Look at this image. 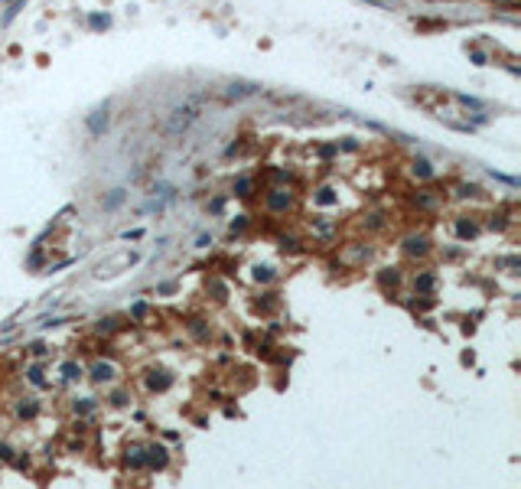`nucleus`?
Segmentation results:
<instances>
[{
	"mask_svg": "<svg viewBox=\"0 0 521 489\" xmlns=\"http://www.w3.org/2000/svg\"><path fill=\"white\" fill-rule=\"evenodd\" d=\"M196 118H199V108L196 105L173 108V114H169V121H166V134H183V130H186Z\"/></svg>",
	"mask_w": 521,
	"mask_h": 489,
	"instance_id": "obj_1",
	"label": "nucleus"
},
{
	"mask_svg": "<svg viewBox=\"0 0 521 489\" xmlns=\"http://www.w3.org/2000/svg\"><path fill=\"white\" fill-rule=\"evenodd\" d=\"M143 460H147L150 470H166V463H169V450H166L163 444H150V447H143Z\"/></svg>",
	"mask_w": 521,
	"mask_h": 489,
	"instance_id": "obj_2",
	"label": "nucleus"
},
{
	"mask_svg": "<svg viewBox=\"0 0 521 489\" xmlns=\"http://www.w3.org/2000/svg\"><path fill=\"white\" fill-rule=\"evenodd\" d=\"M257 92H260L257 82H244V79H235V82H228V85H225V95H228V98H235V101L251 98V95H257Z\"/></svg>",
	"mask_w": 521,
	"mask_h": 489,
	"instance_id": "obj_3",
	"label": "nucleus"
},
{
	"mask_svg": "<svg viewBox=\"0 0 521 489\" xmlns=\"http://www.w3.org/2000/svg\"><path fill=\"white\" fill-rule=\"evenodd\" d=\"M401 248H404V254H410V258H427L430 254V238L427 235H407L401 242Z\"/></svg>",
	"mask_w": 521,
	"mask_h": 489,
	"instance_id": "obj_4",
	"label": "nucleus"
},
{
	"mask_svg": "<svg viewBox=\"0 0 521 489\" xmlns=\"http://www.w3.org/2000/svg\"><path fill=\"white\" fill-rule=\"evenodd\" d=\"M264 205H267L271 212H277V216H280V212H287V209L293 205V196H290L287 189H271V192L264 196Z\"/></svg>",
	"mask_w": 521,
	"mask_h": 489,
	"instance_id": "obj_5",
	"label": "nucleus"
},
{
	"mask_svg": "<svg viewBox=\"0 0 521 489\" xmlns=\"http://www.w3.org/2000/svg\"><path fill=\"white\" fill-rule=\"evenodd\" d=\"M108 124H111V118H108V108H95L92 114L85 118V127H88V134H105L108 130Z\"/></svg>",
	"mask_w": 521,
	"mask_h": 489,
	"instance_id": "obj_6",
	"label": "nucleus"
},
{
	"mask_svg": "<svg viewBox=\"0 0 521 489\" xmlns=\"http://www.w3.org/2000/svg\"><path fill=\"white\" fill-rule=\"evenodd\" d=\"M169 385H173V375H169L166 369H150L147 372V388L150 391H166Z\"/></svg>",
	"mask_w": 521,
	"mask_h": 489,
	"instance_id": "obj_7",
	"label": "nucleus"
},
{
	"mask_svg": "<svg viewBox=\"0 0 521 489\" xmlns=\"http://www.w3.org/2000/svg\"><path fill=\"white\" fill-rule=\"evenodd\" d=\"M437 274L433 271H420V274H414V291L420 294V297H427V294H433L437 291Z\"/></svg>",
	"mask_w": 521,
	"mask_h": 489,
	"instance_id": "obj_8",
	"label": "nucleus"
},
{
	"mask_svg": "<svg viewBox=\"0 0 521 489\" xmlns=\"http://www.w3.org/2000/svg\"><path fill=\"white\" fill-rule=\"evenodd\" d=\"M433 173L437 170H433V163H430L427 157H414V160H410V176H414V180H433Z\"/></svg>",
	"mask_w": 521,
	"mask_h": 489,
	"instance_id": "obj_9",
	"label": "nucleus"
},
{
	"mask_svg": "<svg viewBox=\"0 0 521 489\" xmlns=\"http://www.w3.org/2000/svg\"><path fill=\"white\" fill-rule=\"evenodd\" d=\"M453 232H456V238H463V242H469V238H476V235H479V222H472V219L459 216L456 222H453Z\"/></svg>",
	"mask_w": 521,
	"mask_h": 489,
	"instance_id": "obj_10",
	"label": "nucleus"
},
{
	"mask_svg": "<svg viewBox=\"0 0 521 489\" xmlns=\"http://www.w3.org/2000/svg\"><path fill=\"white\" fill-rule=\"evenodd\" d=\"M114 375H118V369H114L111 362H95V366H92V378H95L98 385L114 382Z\"/></svg>",
	"mask_w": 521,
	"mask_h": 489,
	"instance_id": "obj_11",
	"label": "nucleus"
},
{
	"mask_svg": "<svg viewBox=\"0 0 521 489\" xmlns=\"http://www.w3.org/2000/svg\"><path fill=\"white\" fill-rule=\"evenodd\" d=\"M186 329H189V336H193L196 342H209V336H212L209 323H205V320H199V316H193V320L186 323Z\"/></svg>",
	"mask_w": 521,
	"mask_h": 489,
	"instance_id": "obj_12",
	"label": "nucleus"
},
{
	"mask_svg": "<svg viewBox=\"0 0 521 489\" xmlns=\"http://www.w3.org/2000/svg\"><path fill=\"white\" fill-rule=\"evenodd\" d=\"M410 202H414L417 209H437V205H440V196H437L433 189H420V192L410 196Z\"/></svg>",
	"mask_w": 521,
	"mask_h": 489,
	"instance_id": "obj_13",
	"label": "nucleus"
},
{
	"mask_svg": "<svg viewBox=\"0 0 521 489\" xmlns=\"http://www.w3.org/2000/svg\"><path fill=\"white\" fill-rule=\"evenodd\" d=\"M124 463L130 466V470H143V466H147V460H143V447H140V444H134V447H127V450H124Z\"/></svg>",
	"mask_w": 521,
	"mask_h": 489,
	"instance_id": "obj_14",
	"label": "nucleus"
},
{
	"mask_svg": "<svg viewBox=\"0 0 521 489\" xmlns=\"http://www.w3.org/2000/svg\"><path fill=\"white\" fill-rule=\"evenodd\" d=\"M36 414H39V401H36V398H23V401L17 404V417H20V421H33Z\"/></svg>",
	"mask_w": 521,
	"mask_h": 489,
	"instance_id": "obj_15",
	"label": "nucleus"
},
{
	"mask_svg": "<svg viewBox=\"0 0 521 489\" xmlns=\"http://www.w3.org/2000/svg\"><path fill=\"white\" fill-rule=\"evenodd\" d=\"M124 199H127V189H111L105 199H101V209H105V212H114V209H121V205H124Z\"/></svg>",
	"mask_w": 521,
	"mask_h": 489,
	"instance_id": "obj_16",
	"label": "nucleus"
},
{
	"mask_svg": "<svg viewBox=\"0 0 521 489\" xmlns=\"http://www.w3.org/2000/svg\"><path fill=\"white\" fill-rule=\"evenodd\" d=\"M205 291H209L212 300H218V304H222V300H228V284H225V281H218V277H209Z\"/></svg>",
	"mask_w": 521,
	"mask_h": 489,
	"instance_id": "obj_17",
	"label": "nucleus"
},
{
	"mask_svg": "<svg viewBox=\"0 0 521 489\" xmlns=\"http://www.w3.org/2000/svg\"><path fill=\"white\" fill-rule=\"evenodd\" d=\"M378 284L385 287V291H388V287H397V284H401V271H397V267H381Z\"/></svg>",
	"mask_w": 521,
	"mask_h": 489,
	"instance_id": "obj_18",
	"label": "nucleus"
},
{
	"mask_svg": "<svg viewBox=\"0 0 521 489\" xmlns=\"http://www.w3.org/2000/svg\"><path fill=\"white\" fill-rule=\"evenodd\" d=\"M231 192H235V196H241V199H248L251 192H254V180H251V176H238L235 186H231Z\"/></svg>",
	"mask_w": 521,
	"mask_h": 489,
	"instance_id": "obj_19",
	"label": "nucleus"
},
{
	"mask_svg": "<svg viewBox=\"0 0 521 489\" xmlns=\"http://www.w3.org/2000/svg\"><path fill=\"white\" fill-rule=\"evenodd\" d=\"M95 408H98V401H95V398H75V401H72V411H75V414H81V417L92 414Z\"/></svg>",
	"mask_w": 521,
	"mask_h": 489,
	"instance_id": "obj_20",
	"label": "nucleus"
},
{
	"mask_svg": "<svg viewBox=\"0 0 521 489\" xmlns=\"http://www.w3.org/2000/svg\"><path fill=\"white\" fill-rule=\"evenodd\" d=\"M313 202H316V205H335V202H339V196H335V189H329V186H323V189H316V196H313Z\"/></svg>",
	"mask_w": 521,
	"mask_h": 489,
	"instance_id": "obj_21",
	"label": "nucleus"
},
{
	"mask_svg": "<svg viewBox=\"0 0 521 489\" xmlns=\"http://www.w3.org/2000/svg\"><path fill=\"white\" fill-rule=\"evenodd\" d=\"M274 277H277V274H274L271 264H257V267H254V281H257V284H271Z\"/></svg>",
	"mask_w": 521,
	"mask_h": 489,
	"instance_id": "obj_22",
	"label": "nucleus"
},
{
	"mask_svg": "<svg viewBox=\"0 0 521 489\" xmlns=\"http://www.w3.org/2000/svg\"><path fill=\"white\" fill-rule=\"evenodd\" d=\"M88 26H92V30H108V26H111V17H108V13H92V17H88Z\"/></svg>",
	"mask_w": 521,
	"mask_h": 489,
	"instance_id": "obj_23",
	"label": "nucleus"
},
{
	"mask_svg": "<svg viewBox=\"0 0 521 489\" xmlns=\"http://www.w3.org/2000/svg\"><path fill=\"white\" fill-rule=\"evenodd\" d=\"M62 378H65V382L81 378V366H78V362H65V366H62Z\"/></svg>",
	"mask_w": 521,
	"mask_h": 489,
	"instance_id": "obj_24",
	"label": "nucleus"
},
{
	"mask_svg": "<svg viewBox=\"0 0 521 489\" xmlns=\"http://www.w3.org/2000/svg\"><path fill=\"white\" fill-rule=\"evenodd\" d=\"M479 192H482V189H479L476 183H459V186H456V196H459V199H469V196H479Z\"/></svg>",
	"mask_w": 521,
	"mask_h": 489,
	"instance_id": "obj_25",
	"label": "nucleus"
},
{
	"mask_svg": "<svg viewBox=\"0 0 521 489\" xmlns=\"http://www.w3.org/2000/svg\"><path fill=\"white\" fill-rule=\"evenodd\" d=\"M335 147H339V154H342V150H345V154H355V150H359V147H362V144H359V141H355V137H342V141H339V144H335Z\"/></svg>",
	"mask_w": 521,
	"mask_h": 489,
	"instance_id": "obj_26",
	"label": "nucleus"
},
{
	"mask_svg": "<svg viewBox=\"0 0 521 489\" xmlns=\"http://www.w3.org/2000/svg\"><path fill=\"white\" fill-rule=\"evenodd\" d=\"M20 7H23V0H13V4L7 7V13H4V17H0V23L7 26V23H10V20H13V17H17V13H20Z\"/></svg>",
	"mask_w": 521,
	"mask_h": 489,
	"instance_id": "obj_27",
	"label": "nucleus"
},
{
	"mask_svg": "<svg viewBox=\"0 0 521 489\" xmlns=\"http://www.w3.org/2000/svg\"><path fill=\"white\" fill-rule=\"evenodd\" d=\"M453 98H456L463 108H482V101H479V98H472V95H459V92H456Z\"/></svg>",
	"mask_w": 521,
	"mask_h": 489,
	"instance_id": "obj_28",
	"label": "nucleus"
},
{
	"mask_svg": "<svg viewBox=\"0 0 521 489\" xmlns=\"http://www.w3.org/2000/svg\"><path fill=\"white\" fill-rule=\"evenodd\" d=\"M251 225V219L248 216H235V222H231V235H238V232H244Z\"/></svg>",
	"mask_w": 521,
	"mask_h": 489,
	"instance_id": "obj_29",
	"label": "nucleus"
},
{
	"mask_svg": "<svg viewBox=\"0 0 521 489\" xmlns=\"http://www.w3.org/2000/svg\"><path fill=\"white\" fill-rule=\"evenodd\" d=\"M26 375H30L33 385H46V375H43V369H39V366H30V372H26Z\"/></svg>",
	"mask_w": 521,
	"mask_h": 489,
	"instance_id": "obj_30",
	"label": "nucleus"
},
{
	"mask_svg": "<svg viewBox=\"0 0 521 489\" xmlns=\"http://www.w3.org/2000/svg\"><path fill=\"white\" fill-rule=\"evenodd\" d=\"M469 59H472V65H489V56L482 49H469Z\"/></svg>",
	"mask_w": 521,
	"mask_h": 489,
	"instance_id": "obj_31",
	"label": "nucleus"
},
{
	"mask_svg": "<svg viewBox=\"0 0 521 489\" xmlns=\"http://www.w3.org/2000/svg\"><path fill=\"white\" fill-rule=\"evenodd\" d=\"M280 248H284V251H297L300 242H297L293 235H280Z\"/></svg>",
	"mask_w": 521,
	"mask_h": 489,
	"instance_id": "obj_32",
	"label": "nucleus"
},
{
	"mask_svg": "<svg viewBox=\"0 0 521 489\" xmlns=\"http://www.w3.org/2000/svg\"><path fill=\"white\" fill-rule=\"evenodd\" d=\"M381 225H385V216H381V212H372L368 222H365V229H381Z\"/></svg>",
	"mask_w": 521,
	"mask_h": 489,
	"instance_id": "obj_33",
	"label": "nucleus"
},
{
	"mask_svg": "<svg viewBox=\"0 0 521 489\" xmlns=\"http://www.w3.org/2000/svg\"><path fill=\"white\" fill-rule=\"evenodd\" d=\"M130 313H134V320H147L150 310H147V304H134V307H130Z\"/></svg>",
	"mask_w": 521,
	"mask_h": 489,
	"instance_id": "obj_34",
	"label": "nucleus"
},
{
	"mask_svg": "<svg viewBox=\"0 0 521 489\" xmlns=\"http://www.w3.org/2000/svg\"><path fill=\"white\" fill-rule=\"evenodd\" d=\"M95 329H98V333H114V320H111V316H105V320H98V326H95Z\"/></svg>",
	"mask_w": 521,
	"mask_h": 489,
	"instance_id": "obj_35",
	"label": "nucleus"
},
{
	"mask_svg": "<svg viewBox=\"0 0 521 489\" xmlns=\"http://www.w3.org/2000/svg\"><path fill=\"white\" fill-rule=\"evenodd\" d=\"M335 154H339L335 144H323V147H319V157H323V160H329V157H335Z\"/></svg>",
	"mask_w": 521,
	"mask_h": 489,
	"instance_id": "obj_36",
	"label": "nucleus"
},
{
	"mask_svg": "<svg viewBox=\"0 0 521 489\" xmlns=\"http://www.w3.org/2000/svg\"><path fill=\"white\" fill-rule=\"evenodd\" d=\"M13 460V447L10 444H0V463H10Z\"/></svg>",
	"mask_w": 521,
	"mask_h": 489,
	"instance_id": "obj_37",
	"label": "nucleus"
},
{
	"mask_svg": "<svg viewBox=\"0 0 521 489\" xmlns=\"http://www.w3.org/2000/svg\"><path fill=\"white\" fill-rule=\"evenodd\" d=\"M505 225H508V216H492V222H489V229H498L502 232Z\"/></svg>",
	"mask_w": 521,
	"mask_h": 489,
	"instance_id": "obj_38",
	"label": "nucleus"
},
{
	"mask_svg": "<svg viewBox=\"0 0 521 489\" xmlns=\"http://www.w3.org/2000/svg\"><path fill=\"white\" fill-rule=\"evenodd\" d=\"M176 291H180V284H176V281H166V284L156 287V294H176Z\"/></svg>",
	"mask_w": 521,
	"mask_h": 489,
	"instance_id": "obj_39",
	"label": "nucleus"
},
{
	"mask_svg": "<svg viewBox=\"0 0 521 489\" xmlns=\"http://www.w3.org/2000/svg\"><path fill=\"white\" fill-rule=\"evenodd\" d=\"M222 209H225V196H215V199L209 202V212H215V216H218Z\"/></svg>",
	"mask_w": 521,
	"mask_h": 489,
	"instance_id": "obj_40",
	"label": "nucleus"
},
{
	"mask_svg": "<svg viewBox=\"0 0 521 489\" xmlns=\"http://www.w3.org/2000/svg\"><path fill=\"white\" fill-rule=\"evenodd\" d=\"M111 404H114V408H124V404H127V395H124V391H114V395H111Z\"/></svg>",
	"mask_w": 521,
	"mask_h": 489,
	"instance_id": "obj_41",
	"label": "nucleus"
},
{
	"mask_svg": "<svg viewBox=\"0 0 521 489\" xmlns=\"http://www.w3.org/2000/svg\"><path fill=\"white\" fill-rule=\"evenodd\" d=\"M26 264H30V267H43V254H39V251H33V254H30V261H26Z\"/></svg>",
	"mask_w": 521,
	"mask_h": 489,
	"instance_id": "obj_42",
	"label": "nucleus"
},
{
	"mask_svg": "<svg viewBox=\"0 0 521 489\" xmlns=\"http://www.w3.org/2000/svg\"><path fill=\"white\" fill-rule=\"evenodd\" d=\"M30 353H33V356H46V346H43V342H33Z\"/></svg>",
	"mask_w": 521,
	"mask_h": 489,
	"instance_id": "obj_43",
	"label": "nucleus"
},
{
	"mask_svg": "<svg viewBox=\"0 0 521 489\" xmlns=\"http://www.w3.org/2000/svg\"><path fill=\"white\" fill-rule=\"evenodd\" d=\"M212 245V235H199V242H196V248H209Z\"/></svg>",
	"mask_w": 521,
	"mask_h": 489,
	"instance_id": "obj_44",
	"label": "nucleus"
}]
</instances>
